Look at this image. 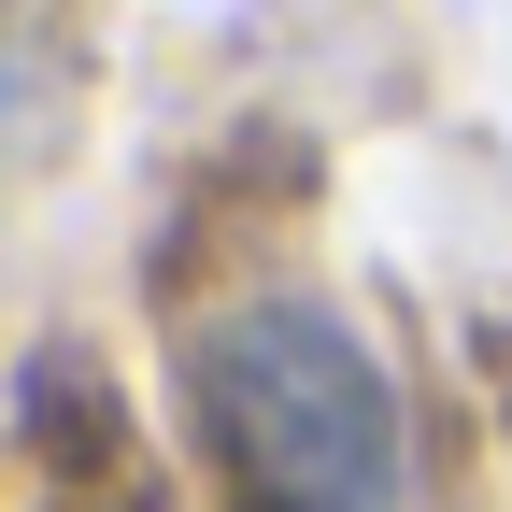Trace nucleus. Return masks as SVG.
<instances>
[{
  "mask_svg": "<svg viewBox=\"0 0 512 512\" xmlns=\"http://www.w3.org/2000/svg\"><path fill=\"white\" fill-rule=\"evenodd\" d=\"M200 441L242 512H384L399 498V384L328 299H228L185 356Z\"/></svg>",
  "mask_w": 512,
  "mask_h": 512,
  "instance_id": "obj_1",
  "label": "nucleus"
}]
</instances>
